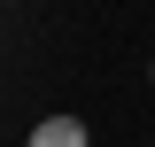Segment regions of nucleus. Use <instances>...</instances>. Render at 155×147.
<instances>
[{
    "label": "nucleus",
    "instance_id": "1",
    "mask_svg": "<svg viewBox=\"0 0 155 147\" xmlns=\"http://www.w3.org/2000/svg\"><path fill=\"white\" fill-rule=\"evenodd\" d=\"M23 147H93V139H85L78 116H47V124H31V139H23Z\"/></svg>",
    "mask_w": 155,
    "mask_h": 147
}]
</instances>
